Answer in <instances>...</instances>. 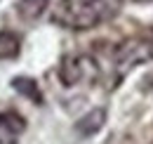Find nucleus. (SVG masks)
<instances>
[{"label": "nucleus", "mask_w": 153, "mask_h": 144, "mask_svg": "<svg viewBox=\"0 0 153 144\" xmlns=\"http://www.w3.org/2000/svg\"><path fill=\"white\" fill-rule=\"evenodd\" d=\"M50 2L52 0H17L14 10H17L19 19H24V21H36V19H40L47 12Z\"/></svg>", "instance_id": "423d86ee"}, {"label": "nucleus", "mask_w": 153, "mask_h": 144, "mask_svg": "<svg viewBox=\"0 0 153 144\" xmlns=\"http://www.w3.org/2000/svg\"><path fill=\"white\" fill-rule=\"evenodd\" d=\"M21 50V38L14 31H0V59H14Z\"/></svg>", "instance_id": "0eeeda50"}, {"label": "nucleus", "mask_w": 153, "mask_h": 144, "mask_svg": "<svg viewBox=\"0 0 153 144\" xmlns=\"http://www.w3.org/2000/svg\"><path fill=\"white\" fill-rule=\"evenodd\" d=\"M123 10V0H87L82 5H59L57 12L52 14V21H57L66 28H76V31H87L101 26L113 17L120 14Z\"/></svg>", "instance_id": "f257e3e1"}, {"label": "nucleus", "mask_w": 153, "mask_h": 144, "mask_svg": "<svg viewBox=\"0 0 153 144\" xmlns=\"http://www.w3.org/2000/svg\"><path fill=\"white\" fill-rule=\"evenodd\" d=\"M104 123H106V109L97 106V109H92V111H87L76 123V132L80 137H92V135H97V132L104 128Z\"/></svg>", "instance_id": "39448f33"}, {"label": "nucleus", "mask_w": 153, "mask_h": 144, "mask_svg": "<svg viewBox=\"0 0 153 144\" xmlns=\"http://www.w3.org/2000/svg\"><path fill=\"white\" fill-rule=\"evenodd\" d=\"M99 76V64L90 54H66L59 66V80L66 88H73L80 83H90Z\"/></svg>", "instance_id": "f03ea898"}, {"label": "nucleus", "mask_w": 153, "mask_h": 144, "mask_svg": "<svg viewBox=\"0 0 153 144\" xmlns=\"http://www.w3.org/2000/svg\"><path fill=\"white\" fill-rule=\"evenodd\" d=\"M26 130V121L17 111H2L0 113V144H17Z\"/></svg>", "instance_id": "20e7f679"}, {"label": "nucleus", "mask_w": 153, "mask_h": 144, "mask_svg": "<svg viewBox=\"0 0 153 144\" xmlns=\"http://www.w3.org/2000/svg\"><path fill=\"white\" fill-rule=\"evenodd\" d=\"M149 59H153V40L134 38V40H127V43H120L118 50H115V62L123 71L132 69L141 62H149Z\"/></svg>", "instance_id": "7ed1b4c3"}, {"label": "nucleus", "mask_w": 153, "mask_h": 144, "mask_svg": "<svg viewBox=\"0 0 153 144\" xmlns=\"http://www.w3.org/2000/svg\"><path fill=\"white\" fill-rule=\"evenodd\" d=\"M134 2H153V0H134Z\"/></svg>", "instance_id": "1a4fd4ad"}, {"label": "nucleus", "mask_w": 153, "mask_h": 144, "mask_svg": "<svg viewBox=\"0 0 153 144\" xmlns=\"http://www.w3.org/2000/svg\"><path fill=\"white\" fill-rule=\"evenodd\" d=\"M12 88L17 92H21L24 97H31L36 104H40L42 102V94H40L38 90V83L33 80V78H24V76H17L14 80H12Z\"/></svg>", "instance_id": "6e6552de"}]
</instances>
